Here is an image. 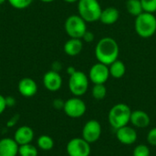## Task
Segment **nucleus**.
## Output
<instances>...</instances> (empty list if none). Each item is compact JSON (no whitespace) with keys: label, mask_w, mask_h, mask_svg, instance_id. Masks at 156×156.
<instances>
[{"label":"nucleus","mask_w":156,"mask_h":156,"mask_svg":"<svg viewBox=\"0 0 156 156\" xmlns=\"http://www.w3.org/2000/svg\"><path fill=\"white\" fill-rule=\"evenodd\" d=\"M101 135V125L96 120H90L85 123L82 129V138L89 143L97 142Z\"/></svg>","instance_id":"obj_10"},{"label":"nucleus","mask_w":156,"mask_h":156,"mask_svg":"<svg viewBox=\"0 0 156 156\" xmlns=\"http://www.w3.org/2000/svg\"><path fill=\"white\" fill-rule=\"evenodd\" d=\"M43 85L50 92H57L62 86V77L58 72L50 70L43 76Z\"/></svg>","instance_id":"obj_11"},{"label":"nucleus","mask_w":156,"mask_h":156,"mask_svg":"<svg viewBox=\"0 0 156 156\" xmlns=\"http://www.w3.org/2000/svg\"><path fill=\"white\" fill-rule=\"evenodd\" d=\"M65 2H67V3H69V4H72V3H76V2H78L79 0H64Z\"/></svg>","instance_id":"obj_35"},{"label":"nucleus","mask_w":156,"mask_h":156,"mask_svg":"<svg viewBox=\"0 0 156 156\" xmlns=\"http://www.w3.org/2000/svg\"><path fill=\"white\" fill-rule=\"evenodd\" d=\"M101 6L98 0H79L78 12L79 15L87 22H95L100 19Z\"/></svg>","instance_id":"obj_4"},{"label":"nucleus","mask_w":156,"mask_h":156,"mask_svg":"<svg viewBox=\"0 0 156 156\" xmlns=\"http://www.w3.org/2000/svg\"><path fill=\"white\" fill-rule=\"evenodd\" d=\"M40 1L43 2V3H51V2H53L55 0H40Z\"/></svg>","instance_id":"obj_36"},{"label":"nucleus","mask_w":156,"mask_h":156,"mask_svg":"<svg viewBox=\"0 0 156 156\" xmlns=\"http://www.w3.org/2000/svg\"><path fill=\"white\" fill-rule=\"evenodd\" d=\"M37 146L43 151H49L54 147V141L48 135H41L37 139Z\"/></svg>","instance_id":"obj_21"},{"label":"nucleus","mask_w":156,"mask_h":156,"mask_svg":"<svg viewBox=\"0 0 156 156\" xmlns=\"http://www.w3.org/2000/svg\"><path fill=\"white\" fill-rule=\"evenodd\" d=\"M76 71H77V70H76L73 66H69V67L67 68V74H68L69 75H71V74H74Z\"/></svg>","instance_id":"obj_34"},{"label":"nucleus","mask_w":156,"mask_h":156,"mask_svg":"<svg viewBox=\"0 0 156 156\" xmlns=\"http://www.w3.org/2000/svg\"><path fill=\"white\" fill-rule=\"evenodd\" d=\"M69 156H90L91 149L90 143L83 138L71 139L66 147Z\"/></svg>","instance_id":"obj_8"},{"label":"nucleus","mask_w":156,"mask_h":156,"mask_svg":"<svg viewBox=\"0 0 156 156\" xmlns=\"http://www.w3.org/2000/svg\"><path fill=\"white\" fill-rule=\"evenodd\" d=\"M94 52L98 62L110 65L118 59L120 48L114 39L111 37H104L98 41Z\"/></svg>","instance_id":"obj_1"},{"label":"nucleus","mask_w":156,"mask_h":156,"mask_svg":"<svg viewBox=\"0 0 156 156\" xmlns=\"http://www.w3.org/2000/svg\"><path fill=\"white\" fill-rule=\"evenodd\" d=\"M133 156H150V148L145 144H139L134 148Z\"/></svg>","instance_id":"obj_26"},{"label":"nucleus","mask_w":156,"mask_h":156,"mask_svg":"<svg viewBox=\"0 0 156 156\" xmlns=\"http://www.w3.org/2000/svg\"><path fill=\"white\" fill-rule=\"evenodd\" d=\"M89 84V76L81 71H76L69 75V89L74 97H81L85 95L88 91Z\"/></svg>","instance_id":"obj_5"},{"label":"nucleus","mask_w":156,"mask_h":156,"mask_svg":"<svg viewBox=\"0 0 156 156\" xmlns=\"http://www.w3.org/2000/svg\"><path fill=\"white\" fill-rule=\"evenodd\" d=\"M18 154L20 156H37V149L30 143L19 145Z\"/></svg>","instance_id":"obj_23"},{"label":"nucleus","mask_w":156,"mask_h":156,"mask_svg":"<svg viewBox=\"0 0 156 156\" xmlns=\"http://www.w3.org/2000/svg\"><path fill=\"white\" fill-rule=\"evenodd\" d=\"M19 145L11 138L0 140V156H16L18 154Z\"/></svg>","instance_id":"obj_14"},{"label":"nucleus","mask_w":156,"mask_h":156,"mask_svg":"<svg viewBox=\"0 0 156 156\" xmlns=\"http://www.w3.org/2000/svg\"><path fill=\"white\" fill-rule=\"evenodd\" d=\"M52 104H53V107H54L56 109H63L65 101H63V100L60 99V98H56V99H54V101H53Z\"/></svg>","instance_id":"obj_29"},{"label":"nucleus","mask_w":156,"mask_h":156,"mask_svg":"<svg viewBox=\"0 0 156 156\" xmlns=\"http://www.w3.org/2000/svg\"><path fill=\"white\" fill-rule=\"evenodd\" d=\"M17 89L24 97H32L37 92V85L32 78L25 77L18 82Z\"/></svg>","instance_id":"obj_13"},{"label":"nucleus","mask_w":156,"mask_h":156,"mask_svg":"<svg viewBox=\"0 0 156 156\" xmlns=\"http://www.w3.org/2000/svg\"><path fill=\"white\" fill-rule=\"evenodd\" d=\"M91 94L96 100H102L103 98H105L107 95V88L105 86V84L94 85L91 90Z\"/></svg>","instance_id":"obj_22"},{"label":"nucleus","mask_w":156,"mask_h":156,"mask_svg":"<svg viewBox=\"0 0 156 156\" xmlns=\"http://www.w3.org/2000/svg\"><path fill=\"white\" fill-rule=\"evenodd\" d=\"M89 79L94 85L96 84H105L109 79L110 70L109 65L104 64L102 63L98 62L97 63L93 64L89 72Z\"/></svg>","instance_id":"obj_9"},{"label":"nucleus","mask_w":156,"mask_h":156,"mask_svg":"<svg viewBox=\"0 0 156 156\" xmlns=\"http://www.w3.org/2000/svg\"><path fill=\"white\" fill-rule=\"evenodd\" d=\"M147 142L149 144L156 146V127L153 128L147 134Z\"/></svg>","instance_id":"obj_27"},{"label":"nucleus","mask_w":156,"mask_h":156,"mask_svg":"<svg viewBox=\"0 0 156 156\" xmlns=\"http://www.w3.org/2000/svg\"><path fill=\"white\" fill-rule=\"evenodd\" d=\"M126 9L129 12V14L133 17H137L144 12L141 0H127Z\"/></svg>","instance_id":"obj_20"},{"label":"nucleus","mask_w":156,"mask_h":156,"mask_svg":"<svg viewBox=\"0 0 156 156\" xmlns=\"http://www.w3.org/2000/svg\"><path fill=\"white\" fill-rule=\"evenodd\" d=\"M134 29L141 38L148 39L153 37L156 32V17L153 13H141L135 17Z\"/></svg>","instance_id":"obj_2"},{"label":"nucleus","mask_w":156,"mask_h":156,"mask_svg":"<svg viewBox=\"0 0 156 156\" xmlns=\"http://www.w3.org/2000/svg\"><path fill=\"white\" fill-rule=\"evenodd\" d=\"M5 97L6 107L11 108V107H14L16 105V99H15V97H13L12 96H8V97Z\"/></svg>","instance_id":"obj_30"},{"label":"nucleus","mask_w":156,"mask_h":156,"mask_svg":"<svg viewBox=\"0 0 156 156\" xmlns=\"http://www.w3.org/2000/svg\"><path fill=\"white\" fill-rule=\"evenodd\" d=\"M64 28L70 38L82 39L87 31V22L80 15H71L66 19Z\"/></svg>","instance_id":"obj_6"},{"label":"nucleus","mask_w":156,"mask_h":156,"mask_svg":"<svg viewBox=\"0 0 156 156\" xmlns=\"http://www.w3.org/2000/svg\"><path fill=\"white\" fill-rule=\"evenodd\" d=\"M34 139V131L28 126L19 127L14 135V140L17 143L18 145L30 143Z\"/></svg>","instance_id":"obj_15"},{"label":"nucleus","mask_w":156,"mask_h":156,"mask_svg":"<svg viewBox=\"0 0 156 156\" xmlns=\"http://www.w3.org/2000/svg\"><path fill=\"white\" fill-rule=\"evenodd\" d=\"M131 114L132 110L128 105L124 103H118L114 105L109 111V123L114 130H118L128 125L131 120Z\"/></svg>","instance_id":"obj_3"},{"label":"nucleus","mask_w":156,"mask_h":156,"mask_svg":"<svg viewBox=\"0 0 156 156\" xmlns=\"http://www.w3.org/2000/svg\"><path fill=\"white\" fill-rule=\"evenodd\" d=\"M7 2L16 9H25L32 4L33 0H7Z\"/></svg>","instance_id":"obj_24"},{"label":"nucleus","mask_w":156,"mask_h":156,"mask_svg":"<svg viewBox=\"0 0 156 156\" xmlns=\"http://www.w3.org/2000/svg\"><path fill=\"white\" fill-rule=\"evenodd\" d=\"M94 38H95V36H94L93 32H91V31H90V30L87 29V31L84 33V35H83V37H82V40H83L85 42L90 43V42H92V41L94 40Z\"/></svg>","instance_id":"obj_28"},{"label":"nucleus","mask_w":156,"mask_h":156,"mask_svg":"<svg viewBox=\"0 0 156 156\" xmlns=\"http://www.w3.org/2000/svg\"><path fill=\"white\" fill-rule=\"evenodd\" d=\"M63 110L68 117L78 119L85 114L87 107L85 102L81 98H80L79 97H74L65 101Z\"/></svg>","instance_id":"obj_7"},{"label":"nucleus","mask_w":156,"mask_h":156,"mask_svg":"<svg viewBox=\"0 0 156 156\" xmlns=\"http://www.w3.org/2000/svg\"><path fill=\"white\" fill-rule=\"evenodd\" d=\"M17 120H18V116L16 115V116H15V117H13V118H11L8 121H7V123H6V126L7 127H13L14 125H16V121H17Z\"/></svg>","instance_id":"obj_32"},{"label":"nucleus","mask_w":156,"mask_h":156,"mask_svg":"<svg viewBox=\"0 0 156 156\" xmlns=\"http://www.w3.org/2000/svg\"><path fill=\"white\" fill-rule=\"evenodd\" d=\"M130 122L136 128H146L151 122L150 116L144 110L132 111Z\"/></svg>","instance_id":"obj_16"},{"label":"nucleus","mask_w":156,"mask_h":156,"mask_svg":"<svg viewBox=\"0 0 156 156\" xmlns=\"http://www.w3.org/2000/svg\"><path fill=\"white\" fill-rule=\"evenodd\" d=\"M6 104H5V97L2 95H0V115L5 111L6 108Z\"/></svg>","instance_id":"obj_31"},{"label":"nucleus","mask_w":156,"mask_h":156,"mask_svg":"<svg viewBox=\"0 0 156 156\" xmlns=\"http://www.w3.org/2000/svg\"><path fill=\"white\" fill-rule=\"evenodd\" d=\"M120 18V12L114 6H108L101 10L100 21L104 25H112Z\"/></svg>","instance_id":"obj_17"},{"label":"nucleus","mask_w":156,"mask_h":156,"mask_svg":"<svg viewBox=\"0 0 156 156\" xmlns=\"http://www.w3.org/2000/svg\"><path fill=\"white\" fill-rule=\"evenodd\" d=\"M5 1H7V0H0V5H3Z\"/></svg>","instance_id":"obj_37"},{"label":"nucleus","mask_w":156,"mask_h":156,"mask_svg":"<svg viewBox=\"0 0 156 156\" xmlns=\"http://www.w3.org/2000/svg\"><path fill=\"white\" fill-rule=\"evenodd\" d=\"M144 12L155 13L156 12V0H141Z\"/></svg>","instance_id":"obj_25"},{"label":"nucleus","mask_w":156,"mask_h":156,"mask_svg":"<svg viewBox=\"0 0 156 156\" xmlns=\"http://www.w3.org/2000/svg\"><path fill=\"white\" fill-rule=\"evenodd\" d=\"M109 70L111 76H112L115 79H120L124 76L126 73V66L123 63V62L117 59L109 65Z\"/></svg>","instance_id":"obj_19"},{"label":"nucleus","mask_w":156,"mask_h":156,"mask_svg":"<svg viewBox=\"0 0 156 156\" xmlns=\"http://www.w3.org/2000/svg\"><path fill=\"white\" fill-rule=\"evenodd\" d=\"M62 65L59 62H55L53 64H52V70L53 71H56V72H59V70L61 69Z\"/></svg>","instance_id":"obj_33"},{"label":"nucleus","mask_w":156,"mask_h":156,"mask_svg":"<svg viewBox=\"0 0 156 156\" xmlns=\"http://www.w3.org/2000/svg\"><path fill=\"white\" fill-rule=\"evenodd\" d=\"M116 138L122 144L132 145L137 141V132L133 128L126 125L116 130Z\"/></svg>","instance_id":"obj_12"},{"label":"nucleus","mask_w":156,"mask_h":156,"mask_svg":"<svg viewBox=\"0 0 156 156\" xmlns=\"http://www.w3.org/2000/svg\"><path fill=\"white\" fill-rule=\"evenodd\" d=\"M83 49L82 39L70 38L64 44V51L69 56H77L79 55Z\"/></svg>","instance_id":"obj_18"}]
</instances>
